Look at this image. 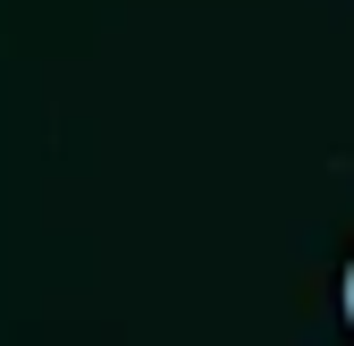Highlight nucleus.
I'll list each match as a JSON object with an SVG mask.
<instances>
[{"instance_id": "obj_1", "label": "nucleus", "mask_w": 354, "mask_h": 346, "mask_svg": "<svg viewBox=\"0 0 354 346\" xmlns=\"http://www.w3.org/2000/svg\"><path fill=\"white\" fill-rule=\"evenodd\" d=\"M346 329H354V262H346Z\"/></svg>"}]
</instances>
